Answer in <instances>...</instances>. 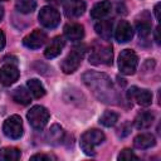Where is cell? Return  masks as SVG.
Listing matches in <instances>:
<instances>
[{"label":"cell","mask_w":161,"mask_h":161,"mask_svg":"<svg viewBox=\"0 0 161 161\" xmlns=\"http://www.w3.org/2000/svg\"><path fill=\"white\" fill-rule=\"evenodd\" d=\"M84 84L92 91V93L104 103H114L117 101V94L109 77L104 73L98 72H86L82 77Z\"/></svg>","instance_id":"obj_1"},{"label":"cell","mask_w":161,"mask_h":161,"mask_svg":"<svg viewBox=\"0 0 161 161\" xmlns=\"http://www.w3.org/2000/svg\"><path fill=\"white\" fill-rule=\"evenodd\" d=\"M103 141H104V133L99 130L92 128V130L86 131L82 135V137H80V148L84 151L86 155L93 156L96 153L94 147L101 145Z\"/></svg>","instance_id":"obj_2"},{"label":"cell","mask_w":161,"mask_h":161,"mask_svg":"<svg viewBox=\"0 0 161 161\" xmlns=\"http://www.w3.org/2000/svg\"><path fill=\"white\" fill-rule=\"evenodd\" d=\"M86 54V47L79 45V47H74L69 54L63 59L60 68L65 74H70L73 72H75L78 69V67L80 65L83 58Z\"/></svg>","instance_id":"obj_3"},{"label":"cell","mask_w":161,"mask_h":161,"mask_svg":"<svg viewBox=\"0 0 161 161\" xmlns=\"http://www.w3.org/2000/svg\"><path fill=\"white\" fill-rule=\"evenodd\" d=\"M138 64L137 54L132 49H125L118 55V68L121 73L126 75H131L136 72Z\"/></svg>","instance_id":"obj_4"},{"label":"cell","mask_w":161,"mask_h":161,"mask_svg":"<svg viewBox=\"0 0 161 161\" xmlns=\"http://www.w3.org/2000/svg\"><path fill=\"white\" fill-rule=\"evenodd\" d=\"M26 118H28L30 126L34 130L40 131L47 126V123L49 121V112L43 106H39V104L38 106H33L29 109V112L26 114Z\"/></svg>","instance_id":"obj_5"},{"label":"cell","mask_w":161,"mask_h":161,"mask_svg":"<svg viewBox=\"0 0 161 161\" xmlns=\"http://www.w3.org/2000/svg\"><path fill=\"white\" fill-rule=\"evenodd\" d=\"M23 122L20 116L18 114H13L9 118L5 119L4 125H3V132L6 137L11 138V140H18L23 136Z\"/></svg>","instance_id":"obj_6"},{"label":"cell","mask_w":161,"mask_h":161,"mask_svg":"<svg viewBox=\"0 0 161 161\" xmlns=\"http://www.w3.org/2000/svg\"><path fill=\"white\" fill-rule=\"evenodd\" d=\"M112 59H113V52L111 45H99L94 48V50L89 55V63L94 65H99V64L109 65L112 64Z\"/></svg>","instance_id":"obj_7"},{"label":"cell","mask_w":161,"mask_h":161,"mask_svg":"<svg viewBox=\"0 0 161 161\" xmlns=\"http://www.w3.org/2000/svg\"><path fill=\"white\" fill-rule=\"evenodd\" d=\"M38 19H39V23L44 28L54 29L60 21V14L57 9H54L52 6H43L39 11Z\"/></svg>","instance_id":"obj_8"},{"label":"cell","mask_w":161,"mask_h":161,"mask_svg":"<svg viewBox=\"0 0 161 161\" xmlns=\"http://www.w3.org/2000/svg\"><path fill=\"white\" fill-rule=\"evenodd\" d=\"M47 40H48L47 34L40 29H35L23 39V44L29 49H39L45 44Z\"/></svg>","instance_id":"obj_9"},{"label":"cell","mask_w":161,"mask_h":161,"mask_svg":"<svg viewBox=\"0 0 161 161\" xmlns=\"http://www.w3.org/2000/svg\"><path fill=\"white\" fill-rule=\"evenodd\" d=\"M19 74V69L15 64H4L0 68V83L3 86H10L18 80Z\"/></svg>","instance_id":"obj_10"},{"label":"cell","mask_w":161,"mask_h":161,"mask_svg":"<svg viewBox=\"0 0 161 161\" xmlns=\"http://www.w3.org/2000/svg\"><path fill=\"white\" fill-rule=\"evenodd\" d=\"M128 99H135L140 106H148L152 102V94L147 89H140L137 87H131L127 92Z\"/></svg>","instance_id":"obj_11"},{"label":"cell","mask_w":161,"mask_h":161,"mask_svg":"<svg viewBox=\"0 0 161 161\" xmlns=\"http://www.w3.org/2000/svg\"><path fill=\"white\" fill-rule=\"evenodd\" d=\"M86 10V3L83 0H68L64 4V14L69 19L79 18Z\"/></svg>","instance_id":"obj_12"},{"label":"cell","mask_w":161,"mask_h":161,"mask_svg":"<svg viewBox=\"0 0 161 161\" xmlns=\"http://www.w3.org/2000/svg\"><path fill=\"white\" fill-rule=\"evenodd\" d=\"M133 36V29L131 24L126 20H121L114 30V38L118 43H127Z\"/></svg>","instance_id":"obj_13"},{"label":"cell","mask_w":161,"mask_h":161,"mask_svg":"<svg viewBox=\"0 0 161 161\" xmlns=\"http://www.w3.org/2000/svg\"><path fill=\"white\" fill-rule=\"evenodd\" d=\"M64 44H65V40L63 36H55L50 40V43L48 44V47L45 48L44 50V55L45 58L48 59H52V58H55L57 55L60 54L62 49L64 48Z\"/></svg>","instance_id":"obj_14"},{"label":"cell","mask_w":161,"mask_h":161,"mask_svg":"<svg viewBox=\"0 0 161 161\" xmlns=\"http://www.w3.org/2000/svg\"><path fill=\"white\" fill-rule=\"evenodd\" d=\"M64 35L72 42L80 40L84 36V28L78 23H70L64 26Z\"/></svg>","instance_id":"obj_15"},{"label":"cell","mask_w":161,"mask_h":161,"mask_svg":"<svg viewBox=\"0 0 161 161\" xmlns=\"http://www.w3.org/2000/svg\"><path fill=\"white\" fill-rule=\"evenodd\" d=\"M153 121H155L153 113L150 112V111H143V112H140L136 116L133 123H135V127L137 130H146L153 123Z\"/></svg>","instance_id":"obj_16"},{"label":"cell","mask_w":161,"mask_h":161,"mask_svg":"<svg viewBox=\"0 0 161 161\" xmlns=\"http://www.w3.org/2000/svg\"><path fill=\"white\" fill-rule=\"evenodd\" d=\"M156 143V140H155V136L151 135V133H140L138 136L135 137L133 140V146L138 150H146V148H150L152 146H155Z\"/></svg>","instance_id":"obj_17"},{"label":"cell","mask_w":161,"mask_h":161,"mask_svg":"<svg viewBox=\"0 0 161 161\" xmlns=\"http://www.w3.org/2000/svg\"><path fill=\"white\" fill-rule=\"evenodd\" d=\"M111 9H112V5L108 0H103V1H99L97 3L92 10H91V16L93 19H102L104 16H107L109 13H111Z\"/></svg>","instance_id":"obj_18"},{"label":"cell","mask_w":161,"mask_h":161,"mask_svg":"<svg viewBox=\"0 0 161 161\" xmlns=\"http://www.w3.org/2000/svg\"><path fill=\"white\" fill-rule=\"evenodd\" d=\"M94 30L103 40H109L112 36L113 23L112 20H101L94 25Z\"/></svg>","instance_id":"obj_19"},{"label":"cell","mask_w":161,"mask_h":161,"mask_svg":"<svg viewBox=\"0 0 161 161\" xmlns=\"http://www.w3.org/2000/svg\"><path fill=\"white\" fill-rule=\"evenodd\" d=\"M21 152L16 147H4L0 150V161H18Z\"/></svg>","instance_id":"obj_20"},{"label":"cell","mask_w":161,"mask_h":161,"mask_svg":"<svg viewBox=\"0 0 161 161\" xmlns=\"http://www.w3.org/2000/svg\"><path fill=\"white\" fill-rule=\"evenodd\" d=\"M13 99L21 106H26L30 103L31 98H30V93L29 91H26L24 87H19L13 92Z\"/></svg>","instance_id":"obj_21"},{"label":"cell","mask_w":161,"mask_h":161,"mask_svg":"<svg viewBox=\"0 0 161 161\" xmlns=\"http://www.w3.org/2000/svg\"><path fill=\"white\" fill-rule=\"evenodd\" d=\"M28 88L30 91V93L35 97V98H42L44 94H45V88L44 86L42 84V82L36 78H33V79H29L28 80Z\"/></svg>","instance_id":"obj_22"},{"label":"cell","mask_w":161,"mask_h":161,"mask_svg":"<svg viewBox=\"0 0 161 161\" xmlns=\"http://www.w3.org/2000/svg\"><path fill=\"white\" fill-rule=\"evenodd\" d=\"M15 8L21 14H30L35 10L36 1L35 0H18L15 3Z\"/></svg>","instance_id":"obj_23"},{"label":"cell","mask_w":161,"mask_h":161,"mask_svg":"<svg viewBox=\"0 0 161 161\" xmlns=\"http://www.w3.org/2000/svg\"><path fill=\"white\" fill-rule=\"evenodd\" d=\"M117 121H118V114H117L116 112H112V111H106V112L101 116V118H99V122H101L103 126H106V127H112V126H114V125L117 123Z\"/></svg>","instance_id":"obj_24"},{"label":"cell","mask_w":161,"mask_h":161,"mask_svg":"<svg viewBox=\"0 0 161 161\" xmlns=\"http://www.w3.org/2000/svg\"><path fill=\"white\" fill-rule=\"evenodd\" d=\"M63 138V130L58 125H53L48 132V140L52 143H58Z\"/></svg>","instance_id":"obj_25"},{"label":"cell","mask_w":161,"mask_h":161,"mask_svg":"<svg viewBox=\"0 0 161 161\" xmlns=\"http://www.w3.org/2000/svg\"><path fill=\"white\" fill-rule=\"evenodd\" d=\"M136 29L141 38H146L151 33V24L147 20H138L136 23Z\"/></svg>","instance_id":"obj_26"},{"label":"cell","mask_w":161,"mask_h":161,"mask_svg":"<svg viewBox=\"0 0 161 161\" xmlns=\"http://www.w3.org/2000/svg\"><path fill=\"white\" fill-rule=\"evenodd\" d=\"M118 160H138V157L130 148H125L118 155Z\"/></svg>","instance_id":"obj_27"},{"label":"cell","mask_w":161,"mask_h":161,"mask_svg":"<svg viewBox=\"0 0 161 161\" xmlns=\"http://www.w3.org/2000/svg\"><path fill=\"white\" fill-rule=\"evenodd\" d=\"M52 157L48 156V155H44V153H36V155H33L30 157V160H45V161H49Z\"/></svg>","instance_id":"obj_28"},{"label":"cell","mask_w":161,"mask_h":161,"mask_svg":"<svg viewBox=\"0 0 161 161\" xmlns=\"http://www.w3.org/2000/svg\"><path fill=\"white\" fill-rule=\"evenodd\" d=\"M5 47V34L3 33V30L0 29V50Z\"/></svg>","instance_id":"obj_29"},{"label":"cell","mask_w":161,"mask_h":161,"mask_svg":"<svg viewBox=\"0 0 161 161\" xmlns=\"http://www.w3.org/2000/svg\"><path fill=\"white\" fill-rule=\"evenodd\" d=\"M160 6H161L160 3H157L156 6H155V15H156V19H157V20L160 19Z\"/></svg>","instance_id":"obj_30"},{"label":"cell","mask_w":161,"mask_h":161,"mask_svg":"<svg viewBox=\"0 0 161 161\" xmlns=\"http://www.w3.org/2000/svg\"><path fill=\"white\" fill-rule=\"evenodd\" d=\"M47 1H49V3H52V4H60L63 0H47Z\"/></svg>","instance_id":"obj_31"},{"label":"cell","mask_w":161,"mask_h":161,"mask_svg":"<svg viewBox=\"0 0 161 161\" xmlns=\"http://www.w3.org/2000/svg\"><path fill=\"white\" fill-rule=\"evenodd\" d=\"M3 16H4V9H3V6H0V21L3 19Z\"/></svg>","instance_id":"obj_32"},{"label":"cell","mask_w":161,"mask_h":161,"mask_svg":"<svg viewBox=\"0 0 161 161\" xmlns=\"http://www.w3.org/2000/svg\"><path fill=\"white\" fill-rule=\"evenodd\" d=\"M156 42L160 43V39H158V28L156 29Z\"/></svg>","instance_id":"obj_33"},{"label":"cell","mask_w":161,"mask_h":161,"mask_svg":"<svg viewBox=\"0 0 161 161\" xmlns=\"http://www.w3.org/2000/svg\"><path fill=\"white\" fill-rule=\"evenodd\" d=\"M1 1H6V0H1Z\"/></svg>","instance_id":"obj_34"}]
</instances>
